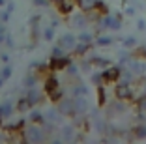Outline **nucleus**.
<instances>
[{
  "label": "nucleus",
  "mask_w": 146,
  "mask_h": 144,
  "mask_svg": "<svg viewBox=\"0 0 146 144\" xmlns=\"http://www.w3.org/2000/svg\"><path fill=\"white\" fill-rule=\"evenodd\" d=\"M98 101H99V105H105L107 103V92H105L103 84L98 86Z\"/></svg>",
  "instance_id": "26"
},
{
  "label": "nucleus",
  "mask_w": 146,
  "mask_h": 144,
  "mask_svg": "<svg viewBox=\"0 0 146 144\" xmlns=\"http://www.w3.org/2000/svg\"><path fill=\"white\" fill-rule=\"evenodd\" d=\"M0 75H2V79H4V81H8L9 75H11V68H9V66H4V69L0 71Z\"/></svg>",
  "instance_id": "31"
},
{
  "label": "nucleus",
  "mask_w": 146,
  "mask_h": 144,
  "mask_svg": "<svg viewBox=\"0 0 146 144\" xmlns=\"http://www.w3.org/2000/svg\"><path fill=\"white\" fill-rule=\"evenodd\" d=\"M34 2H36V4H38V6H45V4H47V2H49V0H34Z\"/></svg>",
  "instance_id": "36"
},
{
  "label": "nucleus",
  "mask_w": 146,
  "mask_h": 144,
  "mask_svg": "<svg viewBox=\"0 0 146 144\" xmlns=\"http://www.w3.org/2000/svg\"><path fill=\"white\" fill-rule=\"evenodd\" d=\"M26 99H28L32 105H38V103L43 99V96H41V92H39V90H36V88H34V90H30V92L26 94Z\"/></svg>",
  "instance_id": "18"
},
{
  "label": "nucleus",
  "mask_w": 146,
  "mask_h": 144,
  "mask_svg": "<svg viewBox=\"0 0 146 144\" xmlns=\"http://www.w3.org/2000/svg\"><path fill=\"white\" fill-rule=\"evenodd\" d=\"M49 2H52V4H60L62 0H49Z\"/></svg>",
  "instance_id": "37"
},
{
  "label": "nucleus",
  "mask_w": 146,
  "mask_h": 144,
  "mask_svg": "<svg viewBox=\"0 0 146 144\" xmlns=\"http://www.w3.org/2000/svg\"><path fill=\"white\" fill-rule=\"evenodd\" d=\"M125 101H122V99H116V101L109 103L107 105V114L109 116H118V114H124L125 112Z\"/></svg>",
  "instance_id": "9"
},
{
  "label": "nucleus",
  "mask_w": 146,
  "mask_h": 144,
  "mask_svg": "<svg viewBox=\"0 0 146 144\" xmlns=\"http://www.w3.org/2000/svg\"><path fill=\"white\" fill-rule=\"evenodd\" d=\"M90 62H92V66H94V68H103V69L109 68V66H112L111 60H107V58H99V56H94Z\"/></svg>",
  "instance_id": "19"
},
{
  "label": "nucleus",
  "mask_w": 146,
  "mask_h": 144,
  "mask_svg": "<svg viewBox=\"0 0 146 144\" xmlns=\"http://www.w3.org/2000/svg\"><path fill=\"white\" fill-rule=\"evenodd\" d=\"M66 52H68V51H66V49H62L60 45L52 49V56H66Z\"/></svg>",
  "instance_id": "32"
},
{
  "label": "nucleus",
  "mask_w": 146,
  "mask_h": 144,
  "mask_svg": "<svg viewBox=\"0 0 146 144\" xmlns=\"http://www.w3.org/2000/svg\"><path fill=\"white\" fill-rule=\"evenodd\" d=\"M90 47H92V43H82V41H79L73 52H75L77 56H82V54H86V52L90 51Z\"/></svg>",
  "instance_id": "21"
},
{
  "label": "nucleus",
  "mask_w": 146,
  "mask_h": 144,
  "mask_svg": "<svg viewBox=\"0 0 146 144\" xmlns=\"http://www.w3.org/2000/svg\"><path fill=\"white\" fill-rule=\"evenodd\" d=\"M0 36H4V26L0 25Z\"/></svg>",
  "instance_id": "38"
},
{
  "label": "nucleus",
  "mask_w": 146,
  "mask_h": 144,
  "mask_svg": "<svg viewBox=\"0 0 146 144\" xmlns=\"http://www.w3.org/2000/svg\"><path fill=\"white\" fill-rule=\"evenodd\" d=\"M32 107H34V105H32V103L28 101L26 98L19 99V103H17V110H19V112H28V110H30Z\"/></svg>",
  "instance_id": "22"
},
{
  "label": "nucleus",
  "mask_w": 146,
  "mask_h": 144,
  "mask_svg": "<svg viewBox=\"0 0 146 144\" xmlns=\"http://www.w3.org/2000/svg\"><path fill=\"white\" fill-rule=\"evenodd\" d=\"M52 28H54V26H52ZM52 28H47L45 32H43V38L45 39H52Z\"/></svg>",
  "instance_id": "35"
},
{
  "label": "nucleus",
  "mask_w": 146,
  "mask_h": 144,
  "mask_svg": "<svg viewBox=\"0 0 146 144\" xmlns=\"http://www.w3.org/2000/svg\"><path fill=\"white\" fill-rule=\"evenodd\" d=\"M135 109H137V112L146 114V92H142L141 96L135 98Z\"/></svg>",
  "instance_id": "17"
},
{
  "label": "nucleus",
  "mask_w": 146,
  "mask_h": 144,
  "mask_svg": "<svg viewBox=\"0 0 146 144\" xmlns=\"http://www.w3.org/2000/svg\"><path fill=\"white\" fill-rule=\"evenodd\" d=\"M137 28L141 30V32H146V21L144 19H139L137 21Z\"/></svg>",
  "instance_id": "34"
},
{
  "label": "nucleus",
  "mask_w": 146,
  "mask_h": 144,
  "mask_svg": "<svg viewBox=\"0 0 146 144\" xmlns=\"http://www.w3.org/2000/svg\"><path fill=\"white\" fill-rule=\"evenodd\" d=\"M60 135H62V139H64L66 142H73V140L77 139V131H75L73 125H64L60 129Z\"/></svg>",
  "instance_id": "13"
},
{
  "label": "nucleus",
  "mask_w": 146,
  "mask_h": 144,
  "mask_svg": "<svg viewBox=\"0 0 146 144\" xmlns=\"http://www.w3.org/2000/svg\"><path fill=\"white\" fill-rule=\"evenodd\" d=\"M88 13H75V15H71V19H69V25L73 26V28H79V30H82L86 25H88Z\"/></svg>",
  "instance_id": "10"
},
{
  "label": "nucleus",
  "mask_w": 146,
  "mask_h": 144,
  "mask_svg": "<svg viewBox=\"0 0 146 144\" xmlns=\"http://www.w3.org/2000/svg\"><path fill=\"white\" fill-rule=\"evenodd\" d=\"M73 101H75V116H82L88 112L90 103H88L86 96H73Z\"/></svg>",
  "instance_id": "6"
},
{
  "label": "nucleus",
  "mask_w": 146,
  "mask_h": 144,
  "mask_svg": "<svg viewBox=\"0 0 146 144\" xmlns=\"http://www.w3.org/2000/svg\"><path fill=\"white\" fill-rule=\"evenodd\" d=\"M71 92H73V96H86L88 98V86L86 84H75Z\"/></svg>",
  "instance_id": "23"
},
{
  "label": "nucleus",
  "mask_w": 146,
  "mask_h": 144,
  "mask_svg": "<svg viewBox=\"0 0 146 144\" xmlns=\"http://www.w3.org/2000/svg\"><path fill=\"white\" fill-rule=\"evenodd\" d=\"M114 98L122 99V101H133L137 96H135V86L127 84V82H116L114 86Z\"/></svg>",
  "instance_id": "2"
},
{
  "label": "nucleus",
  "mask_w": 146,
  "mask_h": 144,
  "mask_svg": "<svg viewBox=\"0 0 146 144\" xmlns=\"http://www.w3.org/2000/svg\"><path fill=\"white\" fill-rule=\"evenodd\" d=\"M56 109L60 110L64 116H75V101L73 99H68V98H62L60 101L56 103Z\"/></svg>",
  "instance_id": "5"
},
{
  "label": "nucleus",
  "mask_w": 146,
  "mask_h": 144,
  "mask_svg": "<svg viewBox=\"0 0 146 144\" xmlns=\"http://www.w3.org/2000/svg\"><path fill=\"white\" fill-rule=\"evenodd\" d=\"M131 131H133V139H139V140L146 139V123H144V122L137 123V125H135Z\"/></svg>",
  "instance_id": "16"
},
{
  "label": "nucleus",
  "mask_w": 146,
  "mask_h": 144,
  "mask_svg": "<svg viewBox=\"0 0 146 144\" xmlns=\"http://www.w3.org/2000/svg\"><path fill=\"white\" fill-rule=\"evenodd\" d=\"M125 68L131 69V71H133L135 75H137L139 79H141V77L146 73V62H144L142 58H135V56H133V58H131V60L127 62V66H125Z\"/></svg>",
  "instance_id": "4"
},
{
  "label": "nucleus",
  "mask_w": 146,
  "mask_h": 144,
  "mask_svg": "<svg viewBox=\"0 0 146 144\" xmlns=\"http://www.w3.org/2000/svg\"><path fill=\"white\" fill-rule=\"evenodd\" d=\"M122 45H124L125 49H133V47H137V38H133V36L122 38Z\"/></svg>",
  "instance_id": "24"
},
{
  "label": "nucleus",
  "mask_w": 146,
  "mask_h": 144,
  "mask_svg": "<svg viewBox=\"0 0 146 144\" xmlns=\"http://www.w3.org/2000/svg\"><path fill=\"white\" fill-rule=\"evenodd\" d=\"M77 8L84 13H90L98 8V0H77Z\"/></svg>",
  "instance_id": "14"
},
{
  "label": "nucleus",
  "mask_w": 146,
  "mask_h": 144,
  "mask_svg": "<svg viewBox=\"0 0 146 144\" xmlns=\"http://www.w3.org/2000/svg\"><path fill=\"white\" fill-rule=\"evenodd\" d=\"M92 82H94L96 86H101V84H105L103 71H98V73H94V75H92Z\"/></svg>",
  "instance_id": "27"
},
{
  "label": "nucleus",
  "mask_w": 146,
  "mask_h": 144,
  "mask_svg": "<svg viewBox=\"0 0 146 144\" xmlns=\"http://www.w3.org/2000/svg\"><path fill=\"white\" fill-rule=\"evenodd\" d=\"M133 52V56L135 58H142V60H146V47H137L135 51H131Z\"/></svg>",
  "instance_id": "29"
},
{
  "label": "nucleus",
  "mask_w": 146,
  "mask_h": 144,
  "mask_svg": "<svg viewBox=\"0 0 146 144\" xmlns=\"http://www.w3.org/2000/svg\"><path fill=\"white\" fill-rule=\"evenodd\" d=\"M4 84V79H2V75H0V86Z\"/></svg>",
  "instance_id": "39"
},
{
  "label": "nucleus",
  "mask_w": 146,
  "mask_h": 144,
  "mask_svg": "<svg viewBox=\"0 0 146 144\" xmlns=\"http://www.w3.org/2000/svg\"><path fill=\"white\" fill-rule=\"evenodd\" d=\"M77 39L82 41V43H92V41H94V34H90V32H81Z\"/></svg>",
  "instance_id": "28"
},
{
  "label": "nucleus",
  "mask_w": 146,
  "mask_h": 144,
  "mask_svg": "<svg viewBox=\"0 0 146 144\" xmlns=\"http://www.w3.org/2000/svg\"><path fill=\"white\" fill-rule=\"evenodd\" d=\"M56 8H58V13H62V15H71L73 9L77 8V0H62L60 4H56Z\"/></svg>",
  "instance_id": "11"
},
{
  "label": "nucleus",
  "mask_w": 146,
  "mask_h": 144,
  "mask_svg": "<svg viewBox=\"0 0 146 144\" xmlns=\"http://www.w3.org/2000/svg\"><path fill=\"white\" fill-rule=\"evenodd\" d=\"M30 120H32L34 123H41V122H43V116L39 114L38 110H34V112H30Z\"/></svg>",
  "instance_id": "30"
},
{
  "label": "nucleus",
  "mask_w": 146,
  "mask_h": 144,
  "mask_svg": "<svg viewBox=\"0 0 146 144\" xmlns=\"http://www.w3.org/2000/svg\"><path fill=\"white\" fill-rule=\"evenodd\" d=\"M77 41L79 39L73 34H64V36H60V39H58V45H60L62 49H66V51H75Z\"/></svg>",
  "instance_id": "8"
},
{
  "label": "nucleus",
  "mask_w": 146,
  "mask_h": 144,
  "mask_svg": "<svg viewBox=\"0 0 146 144\" xmlns=\"http://www.w3.org/2000/svg\"><path fill=\"white\" fill-rule=\"evenodd\" d=\"M112 41H114V38H111V36H99V38L96 39V43H98L99 47H107V45H111Z\"/></svg>",
  "instance_id": "25"
},
{
  "label": "nucleus",
  "mask_w": 146,
  "mask_h": 144,
  "mask_svg": "<svg viewBox=\"0 0 146 144\" xmlns=\"http://www.w3.org/2000/svg\"><path fill=\"white\" fill-rule=\"evenodd\" d=\"M144 92H146V82H144Z\"/></svg>",
  "instance_id": "40"
},
{
  "label": "nucleus",
  "mask_w": 146,
  "mask_h": 144,
  "mask_svg": "<svg viewBox=\"0 0 146 144\" xmlns=\"http://www.w3.org/2000/svg\"><path fill=\"white\" fill-rule=\"evenodd\" d=\"M11 112H13V105L9 101H6L4 105H0V123L4 122L6 118H9V116H11Z\"/></svg>",
  "instance_id": "15"
},
{
  "label": "nucleus",
  "mask_w": 146,
  "mask_h": 144,
  "mask_svg": "<svg viewBox=\"0 0 146 144\" xmlns=\"http://www.w3.org/2000/svg\"><path fill=\"white\" fill-rule=\"evenodd\" d=\"M36 81H38L36 77L28 75V77H26V79H25V84H26V86H30V88H32V86H36Z\"/></svg>",
  "instance_id": "33"
},
{
  "label": "nucleus",
  "mask_w": 146,
  "mask_h": 144,
  "mask_svg": "<svg viewBox=\"0 0 146 144\" xmlns=\"http://www.w3.org/2000/svg\"><path fill=\"white\" fill-rule=\"evenodd\" d=\"M62 112L58 109H51V110H47L45 112V120H47L49 123H52V125H58V123L62 122Z\"/></svg>",
  "instance_id": "12"
},
{
  "label": "nucleus",
  "mask_w": 146,
  "mask_h": 144,
  "mask_svg": "<svg viewBox=\"0 0 146 144\" xmlns=\"http://www.w3.org/2000/svg\"><path fill=\"white\" fill-rule=\"evenodd\" d=\"M60 86H58V81H56L54 77H49L47 81H45V92L47 94H52L54 90H58Z\"/></svg>",
  "instance_id": "20"
},
{
  "label": "nucleus",
  "mask_w": 146,
  "mask_h": 144,
  "mask_svg": "<svg viewBox=\"0 0 146 144\" xmlns=\"http://www.w3.org/2000/svg\"><path fill=\"white\" fill-rule=\"evenodd\" d=\"M125 66H122V64H116V66H109V68L103 69V79H105V84H109V82H118L120 81V75H122V69H124Z\"/></svg>",
  "instance_id": "3"
},
{
  "label": "nucleus",
  "mask_w": 146,
  "mask_h": 144,
  "mask_svg": "<svg viewBox=\"0 0 146 144\" xmlns=\"http://www.w3.org/2000/svg\"><path fill=\"white\" fill-rule=\"evenodd\" d=\"M47 139V131L39 123H32L23 131V140L25 142H43Z\"/></svg>",
  "instance_id": "1"
},
{
  "label": "nucleus",
  "mask_w": 146,
  "mask_h": 144,
  "mask_svg": "<svg viewBox=\"0 0 146 144\" xmlns=\"http://www.w3.org/2000/svg\"><path fill=\"white\" fill-rule=\"evenodd\" d=\"M69 64H71V60H69L68 56H51L49 68L54 69V71H60V69H68Z\"/></svg>",
  "instance_id": "7"
}]
</instances>
